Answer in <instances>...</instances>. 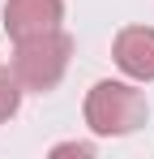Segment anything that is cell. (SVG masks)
Segmentation results:
<instances>
[{"mask_svg":"<svg viewBox=\"0 0 154 159\" xmlns=\"http://www.w3.org/2000/svg\"><path fill=\"white\" fill-rule=\"evenodd\" d=\"M69 60H73V34L60 26V30H47V34H34V39H17L9 69L22 82V90L47 95L69 73Z\"/></svg>","mask_w":154,"mask_h":159,"instance_id":"2","label":"cell"},{"mask_svg":"<svg viewBox=\"0 0 154 159\" xmlns=\"http://www.w3.org/2000/svg\"><path fill=\"white\" fill-rule=\"evenodd\" d=\"M81 116H86V129L94 138H128L150 120V103H146V90L137 82L103 78L86 90Z\"/></svg>","mask_w":154,"mask_h":159,"instance_id":"1","label":"cell"},{"mask_svg":"<svg viewBox=\"0 0 154 159\" xmlns=\"http://www.w3.org/2000/svg\"><path fill=\"white\" fill-rule=\"evenodd\" d=\"M111 56L120 73L133 82H154V30L150 26H124L111 39Z\"/></svg>","mask_w":154,"mask_h":159,"instance_id":"4","label":"cell"},{"mask_svg":"<svg viewBox=\"0 0 154 159\" xmlns=\"http://www.w3.org/2000/svg\"><path fill=\"white\" fill-rule=\"evenodd\" d=\"M22 82L13 78V69H0V125L9 120V116H17V107H22Z\"/></svg>","mask_w":154,"mask_h":159,"instance_id":"5","label":"cell"},{"mask_svg":"<svg viewBox=\"0 0 154 159\" xmlns=\"http://www.w3.org/2000/svg\"><path fill=\"white\" fill-rule=\"evenodd\" d=\"M60 155H81V159H90L94 146H90V142H60V146H51V159H60Z\"/></svg>","mask_w":154,"mask_h":159,"instance_id":"6","label":"cell"},{"mask_svg":"<svg viewBox=\"0 0 154 159\" xmlns=\"http://www.w3.org/2000/svg\"><path fill=\"white\" fill-rule=\"evenodd\" d=\"M60 26H64V0H4V30L13 43Z\"/></svg>","mask_w":154,"mask_h":159,"instance_id":"3","label":"cell"}]
</instances>
